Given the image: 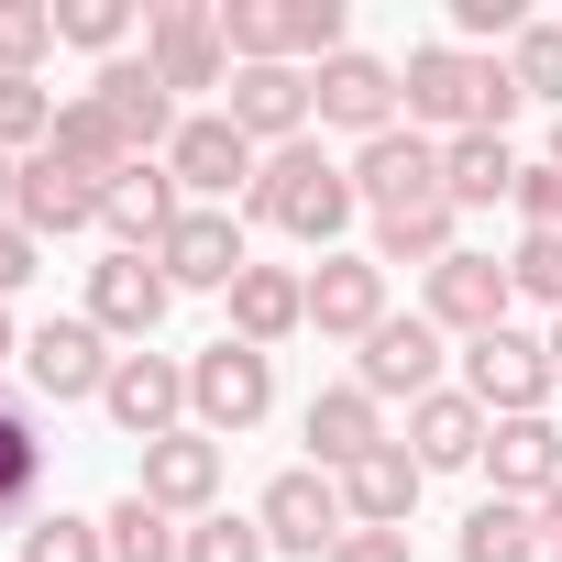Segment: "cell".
I'll use <instances>...</instances> for the list:
<instances>
[{"label":"cell","mask_w":562,"mask_h":562,"mask_svg":"<svg viewBox=\"0 0 562 562\" xmlns=\"http://www.w3.org/2000/svg\"><path fill=\"white\" fill-rule=\"evenodd\" d=\"M397 100H408L419 133H507L518 78H507L496 56H474V45H419V56L397 67Z\"/></svg>","instance_id":"1"},{"label":"cell","mask_w":562,"mask_h":562,"mask_svg":"<svg viewBox=\"0 0 562 562\" xmlns=\"http://www.w3.org/2000/svg\"><path fill=\"white\" fill-rule=\"evenodd\" d=\"M254 221L299 232V243H331V232L353 221V166H331L321 144H288V155H265V177H254Z\"/></svg>","instance_id":"2"},{"label":"cell","mask_w":562,"mask_h":562,"mask_svg":"<svg viewBox=\"0 0 562 562\" xmlns=\"http://www.w3.org/2000/svg\"><path fill=\"white\" fill-rule=\"evenodd\" d=\"M276 408V353H254V342H199L188 353V430H210V441H232V430H254Z\"/></svg>","instance_id":"3"},{"label":"cell","mask_w":562,"mask_h":562,"mask_svg":"<svg viewBox=\"0 0 562 562\" xmlns=\"http://www.w3.org/2000/svg\"><path fill=\"white\" fill-rule=\"evenodd\" d=\"M166 177L188 188V210H232V188L254 199L265 155L232 133V111H188V122H177V144H166Z\"/></svg>","instance_id":"4"},{"label":"cell","mask_w":562,"mask_h":562,"mask_svg":"<svg viewBox=\"0 0 562 562\" xmlns=\"http://www.w3.org/2000/svg\"><path fill=\"white\" fill-rule=\"evenodd\" d=\"M463 397H474L485 419H540V408H551V342H529V331L463 342Z\"/></svg>","instance_id":"5"},{"label":"cell","mask_w":562,"mask_h":562,"mask_svg":"<svg viewBox=\"0 0 562 562\" xmlns=\"http://www.w3.org/2000/svg\"><path fill=\"white\" fill-rule=\"evenodd\" d=\"M144 67H155L166 89H232L221 12H210V0H155V12H144Z\"/></svg>","instance_id":"6"},{"label":"cell","mask_w":562,"mask_h":562,"mask_svg":"<svg viewBox=\"0 0 562 562\" xmlns=\"http://www.w3.org/2000/svg\"><path fill=\"white\" fill-rule=\"evenodd\" d=\"M353 386H364L375 408H386V397H408V408H419V397H441V331H430V310H408V321L386 310V321H375V342L353 353Z\"/></svg>","instance_id":"7"},{"label":"cell","mask_w":562,"mask_h":562,"mask_svg":"<svg viewBox=\"0 0 562 562\" xmlns=\"http://www.w3.org/2000/svg\"><path fill=\"white\" fill-rule=\"evenodd\" d=\"M254 529H265L276 551H310V562H321V551H331L353 518H342V485H331L321 463H288V474L254 496Z\"/></svg>","instance_id":"8"},{"label":"cell","mask_w":562,"mask_h":562,"mask_svg":"<svg viewBox=\"0 0 562 562\" xmlns=\"http://www.w3.org/2000/svg\"><path fill=\"white\" fill-rule=\"evenodd\" d=\"M221 111H232V133H243L254 155H288V144L321 122V100H310L299 67H232V100H221Z\"/></svg>","instance_id":"9"},{"label":"cell","mask_w":562,"mask_h":562,"mask_svg":"<svg viewBox=\"0 0 562 562\" xmlns=\"http://www.w3.org/2000/svg\"><path fill=\"white\" fill-rule=\"evenodd\" d=\"M166 299H177V288H166L155 254H111V265H89V331H100V342H133V353H144L155 321H166Z\"/></svg>","instance_id":"10"},{"label":"cell","mask_w":562,"mask_h":562,"mask_svg":"<svg viewBox=\"0 0 562 562\" xmlns=\"http://www.w3.org/2000/svg\"><path fill=\"white\" fill-rule=\"evenodd\" d=\"M386 321V265L375 254H321L310 265V331L321 342H375Z\"/></svg>","instance_id":"11"},{"label":"cell","mask_w":562,"mask_h":562,"mask_svg":"<svg viewBox=\"0 0 562 562\" xmlns=\"http://www.w3.org/2000/svg\"><path fill=\"white\" fill-rule=\"evenodd\" d=\"M353 199H375V210H419V199H441V144H430L419 122L353 144Z\"/></svg>","instance_id":"12"},{"label":"cell","mask_w":562,"mask_h":562,"mask_svg":"<svg viewBox=\"0 0 562 562\" xmlns=\"http://www.w3.org/2000/svg\"><path fill=\"white\" fill-rule=\"evenodd\" d=\"M100 408H111L133 441H166V430H188V364H177V353H122L111 386H100Z\"/></svg>","instance_id":"13"},{"label":"cell","mask_w":562,"mask_h":562,"mask_svg":"<svg viewBox=\"0 0 562 562\" xmlns=\"http://www.w3.org/2000/svg\"><path fill=\"white\" fill-rule=\"evenodd\" d=\"M100 199H111V188H100L89 166H67V155L45 144V155H23V188H12V221H23L34 243H45V232H89V221H100Z\"/></svg>","instance_id":"14"},{"label":"cell","mask_w":562,"mask_h":562,"mask_svg":"<svg viewBox=\"0 0 562 562\" xmlns=\"http://www.w3.org/2000/svg\"><path fill=\"white\" fill-rule=\"evenodd\" d=\"M155 265H166V288H221V299H232L254 254H243V221H232V210H188V221L155 243Z\"/></svg>","instance_id":"15"},{"label":"cell","mask_w":562,"mask_h":562,"mask_svg":"<svg viewBox=\"0 0 562 562\" xmlns=\"http://www.w3.org/2000/svg\"><path fill=\"white\" fill-rule=\"evenodd\" d=\"M507 265L496 254H452V265H430V331H463V342H485V331H507Z\"/></svg>","instance_id":"16"},{"label":"cell","mask_w":562,"mask_h":562,"mask_svg":"<svg viewBox=\"0 0 562 562\" xmlns=\"http://www.w3.org/2000/svg\"><path fill=\"white\" fill-rule=\"evenodd\" d=\"M310 100H321V122H342V133H364V144L397 133V67H386V56H353V45H342V56L310 78Z\"/></svg>","instance_id":"17"},{"label":"cell","mask_w":562,"mask_h":562,"mask_svg":"<svg viewBox=\"0 0 562 562\" xmlns=\"http://www.w3.org/2000/svg\"><path fill=\"white\" fill-rule=\"evenodd\" d=\"M133 496H155L166 518H210V496H221V441H210V430L144 441V485H133Z\"/></svg>","instance_id":"18"},{"label":"cell","mask_w":562,"mask_h":562,"mask_svg":"<svg viewBox=\"0 0 562 562\" xmlns=\"http://www.w3.org/2000/svg\"><path fill=\"white\" fill-rule=\"evenodd\" d=\"M177 221H188V188H177L166 166H133V177H111V199H100V232H111V254H155Z\"/></svg>","instance_id":"19"},{"label":"cell","mask_w":562,"mask_h":562,"mask_svg":"<svg viewBox=\"0 0 562 562\" xmlns=\"http://www.w3.org/2000/svg\"><path fill=\"white\" fill-rule=\"evenodd\" d=\"M23 364H34V386H45V397H56V408H67V397H100V386H111V364H122V353H111V342H100V331H89V321H45V331H34V342H23Z\"/></svg>","instance_id":"20"},{"label":"cell","mask_w":562,"mask_h":562,"mask_svg":"<svg viewBox=\"0 0 562 562\" xmlns=\"http://www.w3.org/2000/svg\"><path fill=\"white\" fill-rule=\"evenodd\" d=\"M485 474H496V496L540 507V496L562 485V430H551V408H540V419H496V430H485Z\"/></svg>","instance_id":"21"},{"label":"cell","mask_w":562,"mask_h":562,"mask_svg":"<svg viewBox=\"0 0 562 562\" xmlns=\"http://www.w3.org/2000/svg\"><path fill=\"white\" fill-rule=\"evenodd\" d=\"M342 485V518L353 529H408V507H419V452L408 441H375L353 474H331Z\"/></svg>","instance_id":"22"},{"label":"cell","mask_w":562,"mask_h":562,"mask_svg":"<svg viewBox=\"0 0 562 562\" xmlns=\"http://www.w3.org/2000/svg\"><path fill=\"white\" fill-rule=\"evenodd\" d=\"M288 331H310V276H288V265H243V288H232V342L276 353Z\"/></svg>","instance_id":"23"},{"label":"cell","mask_w":562,"mask_h":562,"mask_svg":"<svg viewBox=\"0 0 562 562\" xmlns=\"http://www.w3.org/2000/svg\"><path fill=\"white\" fill-rule=\"evenodd\" d=\"M89 100H100V111H111V122L133 133V155H155V144H177V89H166V78H155L144 56H111Z\"/></svg>","instance_id":"24"},{"label":"cell","mask_w":562,"mask_h":562,"mask_svg":"<svg viewBox=\"0 0 562 562\" xmlns=\"http://www.w3.org/2000/svg\"><path fill=\"white\" fill-rule=\"evenodd\" d=\"M485 408L463 397V386H441V397H419L408 408V452H419V474H452V463H485Z\"/></svg>","instance_id":"25"},{"label":"cell","mask_w":562,"mask_h":562,"mask_svg":"<svg viewBox=\"0 0 562 562\" xmlns=\"http://www.w3.org/2000/svg\"><path fill=\"white\" fill-rule=\"evenodd\" d=\"M375 441H386V408H375L364 386H321V397H310V452H321V474H353Z\"/></svg>","instance_id":"26"},{"label":"cell","mask_w":562,"mask_h":562,"mask_svg":"<svg viewBox=\"0 0 562 562\" xmlns=\"http://www.w3.org/2000/svg\"><path fill=\"white\" fill-rule=\"evenodd\" d=\"M34 496H45V441H34V408L0 386V529H34Z\"/></svg>","instance_id":"27"},{"label":"cell","mask_w":562,"mask_h":562,"mask_svg":"<svg viewBox=\"0 0 562 562\" xmlns=\"http://www.w3.org/2000/svg\"><path fill=\"white\" fill-rule=\"evenodd\" d=\"M56 155H67V166H89L100 188H111V177H133V166H155V155H133V133H122L100 100H56Z\"/></svg>","instance_id":"28"},{"label":"cell","mask_w":562,"mask_h":562,"mask_svg":"<svg viewBox=\"0 0 562 562\" xmlns=\"http://www.w3.org/2000/svg\"><path fill=\"white\" fill-rule=\"evenodd\" d=\"M507 188H518L507 133H452V144H441V199H452V210H496Z\"/></svg>","instance_id":"29"},{"label":"cell","mask_w":562,"mask_h":562,"mask_svg":"<svg viewBox=\"0 0 562 562\" xmlns=\"http://www.w3.org/2000/svg\"><path fill=\"white\" fill-rule=\"evenodd\" d=\"M452 221H463L452 199H419V210H375V265H419V276H430V265H452V254H463V243H452Z\"/></svg>","instance_id":"30"},{"label":"cell","mask_w":562,"mask_h":562,"mask_svg":"<svg viewBox=\"0 0 562 562\" xmlns=\"http://www.w3.org/2000/svg\"><path fill=\"white\" fill-rule=\"evenodd\" d=\"M100 540H111V562H188V529H177L155 496H122V507L100 518Z\"/></svg>","instance_id":"31"},{"label":"cell","mask_w":562,"mask_h":562,"mask_svg":"<svg viewBox=\"0 0 562 562\" xmlns=\"http://www.w3.org/2000/svg\"><path fill=\"white\" fill-rule=\"evenodd\" d=\"M529 551H540V507L485 496V507L463 518V562H529Z\"/></svg>","instance_id":"32"},{"label":"cell","mask_w":562,"mask_h":562,"mask_svg":"<svg viewBox=\"0 0 562 562\" xmlns=\"http://www.w3.org/2000/svg\"><path fill=\"white\" fill-rule=\"evenodd\" d=\"M45 144H56V100H45L34 78H0V155L23 166V155H45Z\"/></svg>","instance_id":"33"},{"label":"cell","mask_w":562,"mask_h":562,"mask_svg":"<svg viewBox=\"0 0 562 562\" xmlns=\"http://www.w3.org/2000/svg\"><path fill=\"white\" fill-rule=\"evenodd\" d=\"M507 288H518V299H540V310L562 321V232H518V254H507Z\"/></svg>","instance_id":"34"},{"label":"cell","mask_w":562,"mask_h":562,"mask_svg":"<svg viewBox=\"0 0 562 562\" xmlns=\"http://www.w3.org/2000/svg\"><path fill=\"white\" fill-rule=\"evenodd\" d=\"M507 78H518V100H551L562 111V23H529L518 56H507Z\"/></svg>","instance_id":"35"},{"label":"cell","mask_w":562,"mask_h":562,"mask_svg":"<svg viewBox=\"0 0 562 562\" xmlns=\"http://www.w3.org/2000/svg\"><path fill=\"white\" fill-rule=\"evenodd\" d=\"M23 562H111V540H100V518H67L56 507V518L23 529Z\"/></svg>","instance_id":"36"},{"label":"cell","mask_w":562,"mask_h":562,"mask_svg":"<svg viewBox=\"0 0 562 562\" xmlns=\"http://www.w3.org/2000/svg\"><path fill=\"white\" fill-rule=\"evenodd\" d=\"M45 45H56V12H34V0H0V78H34Z\"/></svg>","instance_id":"37"},{"label":"cell","mask_w":562,"mask_h":562,"mask_svg":"<svg viewBox=\"0 0 562 562\" xmlns=\"http://www.w3.org/2000/svg\"><path fill=\"white\" fill-rule=\"evenodd\" d=\"M265 551H276V540H265L254 518H221V507L188 529V562H265Z\"/></svg>","instance_id":"38"},{"label":"cell","mask_w":562,"mask_h":562,"mask_svg":"<svg viewBox=\"0 0 562 562\" xmlns=\"http://www.w3.org/2000/svg\"><path fill=\"white\" fill-rule=\"evenodd\" d=\"M56 34H67V45H89V56H122L133 12H122V0H67V12H56Z\"/></svg>","instance_id":"39"},{"label":"cell","mask_w":562,"mask_h":562,"mask_svg":"<svg viewBox=\"0 0 562 562\" xmlns=\"http://www.w3.org/2000/svg\"><path fill=\"white\" fill-rule=\"evenodd\" d=\"M507 199H518V221H529V232H562V166H551V155H540V166H518V188H507Z\"/></svg>","instance_id":"40"},{"label":"cell","mask_w":562,"mask_h":562,"mask_svg":"<svg viewBox=\"0 0 562 562\" xmlns=\"http://www.w3.org/2000/svg\"><path fill=\"white\" fill-rule=\"evenodd\" d=\"M452 23H463L474 45H485V34H496V45H518V34H529V12H518V0H452Z\"/></svg>","instance_id":"41"},{"label":"cell","mask_w":562,"mask_h":562,"mask_svg":"<svg viewBox=\"0 0 562 562\" xmlns=\"http://www.w3.org/2000/svg\"><path fill=\"white\" fill-rule=\"evenodd\" d=\"M331 562H408V529H342Z\"/></svg>","instance_id":"42"},{"label":"cell","mask_w":562,"mask_h":562,"mask_svg":"<svg viewBox=\"0 0 562 562\" xmlns=\"http://www.w3.org/2000/svg\"><path fill=\"white\" fill-rule=\"evenodd\" d=\"M34 254H45V243H34L23 221H0V299H12V288H23V276H34Z\"/></svg>","instance_id":"43"},{"label":"cell","mask_w":562,"mask_h":562,"mask_svg":"<svg viewBox=\"0 0 562 562\" xmlns=\"http://www.w3.org/2000/svg\"><path fill=\"white\" fill-rule=\"evenodd\" d=\"M540 551H551V562H562V485H551V496H540Z\"/></svg>","instance_id":"44"},{"label":"cell","mask_w":562,"mask_h":562,"mask_svg":"<svg viewBox=\"0 0 562 562\" xmlns=\"http://www.w3.org/2000/svg\"><path fill=\"white\" fill-rule=\"evenodd\" d=\"M551 386H562V321H551Z\"/></svg>","instance_id":"45"},{"label":"cell","mask_w":562,"mask_h":562,"mask_svg":"<svg viewBox=\"0 0 562 562\" xmlns=\"http://www.w3.org/2000/svg\"><path fill=\"white\" fill-rule=\"evenodd\" d=\"M0 364H12V310H0Z\"/></svg>","instance_id":"46"},{"label":"cell","mask_w":562,"mask_h":562,"mask_svg":"<svg viewBox=\"0 0 562 562\" xmlns=\"http://www.w3.org/2000/svg\"><path fill=\"white\" fill-rule=\"evenodd\" d=\"M551 166H562V122H551Z\"/></svg>","instance_id":"47"}]
</instances>
